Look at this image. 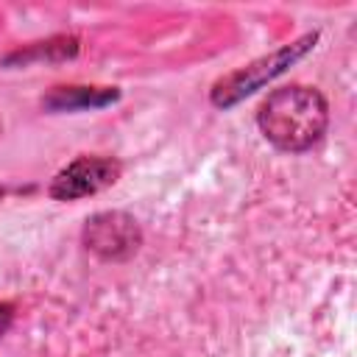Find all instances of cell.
<instances>
[{"label": "cell", "instance_id": "cell-1", "mask_svg": "<svg viewBox=\"0 0 357 357\" xmlns=\"http://www.w3.org/2000/svg\"><path fill=\"white\" fill-rule=\"evenodd\" d=\"M257 123L271 145L287 153H301L324 137L329 123V106L318 89L293 84L273 89L262 100Z\"/></svg>", "mask_w": 357, "mask_h": 357}, {"label": "cell", "instance_id": "cell-6", "mask_svg": "<svg viewBox=\"0 0 357 357\" xmlns=\"http://www.w3.org/2000/svg\"><path fill=\"white\" fill-rule=\"evenodd\" d=\"M11 318H14V312H11V307L8 304H0V335L11 326Z\"/></svg>", "mask_w": 357, "mask_h": 357}, {"label": "cell", "instance_id": "cell-3", "mask_svg": "<svg viewBox=\"0 0 357 357\" xmlns=\"http://www.w3.org/2000/svg\"><path fill=\"white\" fill-rule=\"evenodd\" d=\"M139 243H142V234H139L137 220L117 209L98 212L84 226V245L100 259H112V262L128 259L137 254Z\"/></svg>", "mask_w": 357, "mask_h": 357}, {"label": "cell", "instance_id": "cell-4", "mask_svg": "<svg viewBox=\"0 0 357 357\" xmlns=\"http://www.w3.org/2000/svg\"><path fill=\"white\" fill-rule=\"evenodd\" d=\"M120 176V162L109 156H81L56 173L50 184V195L59 201H75L84 195H95L103 187L114 184Z\"/></svg>", "mask_w": 357, "mask_h": 357}, {"label": "cell", "instance_id": "cell-5", "mask_svg": "<svg viewBox=\"0 0 357 357\" xmlns=\"http://www.w3.org/2000/svg\"><path fill=\"white\" fill-rule=\"evenodd\" d=\"M117 92L114 89H86V86H64L56 89L47 98L50 109H75V106H103L109 100H114Z\"/></svg>", "mask_w": 357, "mask_h": 357}, {"label": "cell", "instance_id": "cell-2", "mask_svg": "<svg viewBox=\"0 0 357 357\" xmlns=\"http://www.w3.org/2000/svg\"><path fill=\"white\" fill-rule=\"evenodd\" d=\"M315 45V33L301 36L293 45H282L279 50H273L271 56H262L257 61H251L248 67H240L234 73H229L226 78H220L212 86V103L220 109L234 106L237 100H243L245 95H251L254 89H259L262 84H268L271 78H276L279 73H284L293 61H298L310 47Z\"/></svg>", "mask_w": 357, "mask_h": 357}]
</instances>
